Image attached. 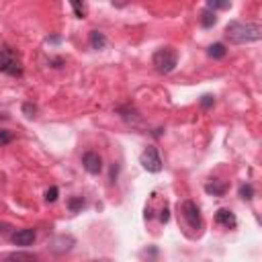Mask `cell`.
<instances>
[{
    "instance_id": "6da1fadb",
    "label": "cell",
    "mask_w": 262,
    "mask_h": 262,
    "mask_svg": "<svg viewBox=\"0 0 262 262\" xmlns=\"http://www.w3.org/2000/svg\"><path fill=\"white\" fill-rule=\"evenodd\" d=\"M225 37L229 39V43L235 45H244V43H254L260 41L262 37V29L254 23H239V20H231L225 27Z\"/></svg>"
},
{
    "instance_id": "7a4b0ae2",
    "label": "cell",
    "mask_w": 262,
    "mask_h": 262,
    "mask_svg": "<svg viewBox=\"0 0 262 262\" xmlns=\"http://www.w3.org/2000/svg\"><path fill=\"white\" fill-rule=\"evenodd\" d=\"M0 72L6 76H20L23 74V61H20L18 53L8 45L0 47Z\"/></svg>"
},
{
    "instance_id": "3957f363",
    "label": "cell",
    "mask_w": 262,
    "mask_h": 262,
    "mask_svg": "<svg viewBox=\"0 0 262 262\" xmlns=\"http://www.w3.org/2000/svg\"><path fill=\"white\" fill-rule=\"evenodd\" d=\"M151 63H154V68H156L160 74H170V72L176 68V63H178V53H176L174 47H160V49L154 53Z\"/></svg>"
},
{
    "instance_id": "277c9868",
    "label": "cell",
    "mask_w": 262,
    "mask_h": 262,
    "mask_svg": "<svg viewBox=\"0 0 262 262\" xmlns=\"http://www.w3.org/2000/svg\"><path fill=\"white\" fill-rule=\"evenodd\" d=\"M182 217H184V221L188 223L190 229H194V231H201L203 229V217H201V211H199L196 203L184 201L182 203Z\"/></svg>"
},
{
    "instance_id": "5b68a950",
    "label": "cell",
    "mask_w": 262,
    "mask_h": 262,
    "mask_svg": "<svg viewBox=\"0 0 262 262\" xmlns=\"http://www.w3.org/2000/svg\"><path fill=\"white\" fill-rule=\"evenodd\" d=\"M141 166L147 170V172H160L162 170V158H160V151L149 145L143 154H141Z\"/></svg>"
},
{
    "instance_id": "8992f818",
    "label": "cell",
    "mask_w": 262,
    "mask_h": 262,
    "mask_svg": "<svg viewBox=\"0 0 262 262\" xmlns=\"http://www.w3.org/2000/svg\"><path fill=\"white\" fill-rule=\"evenodd\" d=\"M35 239H37V231L31 229V227L18 229V231H14V233L10 235V242H12L14 246H20V248H29V246H33Z\"/></svg>"
},
{
    "instance_id": "52a82bcc",
    "label": "cell",
    "mask_w": 262,
    "mask_h": 262,
    "mask_svg": "<svg viewBox=\"0 0 262 262\" xmlns=\"http://www.w3.org/2000/svg\"><path fill=\"white\" fill-rule=\"evenodd\" d=\"M82 166L90 174H100V170H102V158L96 151H86L82 156Z\"/></svg>"
},
{
    "instance_id": "ba28073f",
    "label": "cell",
    "mask_w": 262,
    "mask_h": 262,
    "mask_svg": "<svg viewBox=\"0 0 262 262\" xmlns=\"http://www.w3.org/2000/svg\"><path fill=\"white\" fill-rule=\"evenodd\" d=\"M72 246H74V237H70V235H57L49 242V250L53 254H66L72 250Z\"/></svg>"
},
{
    "instance_id": "9c48e42d",
    "label": "cell",
    "mask_w": 262,
    "mask_h": 262,
    "mask_svg": "<svg viewBox=\"0 0 262 262\" xmlns=\"http://www.w3.org/2000/svg\"><path fill=\"white\" fill-rule=\"evenodd\" d=\"M215 223H217V225H223V227H227V229H233V227L237 225V219H235L233 211H229V209H219V211L215 213Z\"/></svg>"
},
{
    "instance_id": "30bf717a",
    "label": "cell",
    "mask_w": 262,
    "mask_h": 262,
    "mask_svg": "<svg viewBox=\"0 0 262 262\" xmlns=\"http://www.w3.org/2000/svg\"><path fill=\"white\" fill-rule=\"evenodd\" d=\"M225 53H227V49H225L223 43H213V45L207 49V55L213 57V59H221V57H225Z\"/></svg>"
},
{
    "instance_id": "8fae6325",
    "label": "cell",
    "mask_w": 262,
    "mask_h": 262,
    "mask_svg": "<svg viewBox=\"0 0 262 262\" xmlns=\"http://www.w3.org/2000/svg\"><path fill=\"white\" fill-rule=\"evenodd\" d=\"M205 190L209 192V194H213V196H221V194H225V190H227V186L223 184V182H209V184H205Z\"/></svg>"
},
{
    "instance_id": "7c38bea8",
    "label": "cell",
    "mask_w": 262,
    "mask_h": 262,
    "mask_svg": "<svg viewBox=\"0 0 262 262\" xmlns=\"http://www.w3.org/2000/svg\"><path fill=\"white\" fill-rule=\"evenodd\" d=\"M90 45H92V49H102L106 45V37L100 31H92L90 33Z\"/></svg>"
},
{
    "instance_id": "4fadbf2b",
    "label": "cell",
    "mask_w": 262,
    "mask_h": 262,
    "mask_svg": "<svg viewBox=\"0 0 262 262\" xmlns=\"http://www.w3.org/2000/svg\"><path fill=\"white\" fill-rule=\"evenodd\" d=\"M231 6L229 0H207V8L209 10H227Z\"/></svg>"
},
{
    "instance_id": "5bb4252c",
    "label": "cell",
    "mask_w": 262,
    "mask_h": 262,
    "mask_svg": "<svg viewBox=\"0 0 262 262\" xmlns=\"http://www.w3.org/2000/svg\"><path fill=\"white\" fill-rule=\"evenodd\" d=\"M217 23V16H215V10H205L201 14V25L203 27H213Z\"/></svg>"
},
{
    "instance_id": "9a60e30c",
    "label": "cell",
    "mask_w": 262,
    "mask_h": 262,
    "mask_svg": "<svg viewBox=\"0 0 262 262\" xmlns=\"http://www.w3.org/2000/svg\"><path fill=\"white\" fill-rule=\"evenodd\" d=\"M239 196H242L244 201H250V199L254 196V188H252V184H242V186H239Z\"/></svg>"
},
{
    "instance_id": "2e32d148",
    "label": "cell",
    "mask_w": 262,
    "mask_h": 262,
    "mask_svg": "<svg viewBox=\"0 0 262 262\" xmlns=\"http://www.w3.org/2000/svg\"><path fill=\"white\" fill-rule=\"evenodd\" d=\"M68 207H70V211L76 213V211H80V209L84 207V199H82V196H74V199L68 201Z\"/></svg>"
},
{
    "instance_id": "e0dca14e",
    "label": "cell",
    "mask_w": 262,
    "mask_h": 262,
    "mask_svg": "<svg viewBox=\"0 0 262 262\" xmlns=\"http://www.w3.org/2000/svg\"><path fill=\"white\" fill-rule=\"evenodd\" d=\"M6 258H12V260H35L37 256L35 254H27V252H10Z\"/></svg>"
},
{
    "instance_id": "ac0fdd59",
    "label": "cell",
    "mask_w": 262,
    "mask_h": 262,
    "mask_svg": "<svg viewBox=\"0 0 262 262\" xmlns=\"http://www.w3.org/2000/svg\"><path fill=\"white\" fill-rule=\"evenodd\" d=\"M14 139V133L8 129H0V145H8Z\"/></svg>"
},
{
    "instance_id": "d6986e66",
    "label": "cell",
    "mask_w": 262,
    "mask_h": 262,
    "mask_svg": "<svg viewBox=\"0 0 262 262\" xmlns=\"http://www.w3.org/2000/svg\"><path fill=\"white\" fill-rule=\"evenodd\" d=\"M57 194H59L57 186L47 188V190H45V203H55V201H57Z\"/></svg>"
},
{
    "instance_id": "ffe728a7",
    "label": "cell",
    "mask_w": 262,
    "mask_h": 262,
    "mask_svg": "<svg viewBox=\"0 0 262 262\" xmlns=\"http://www.w3.org/2000/svg\"><path fill=\"white\" fill-rule=\"evenodd\" d=\"M70 2H72V6H74L76 14H78L80 18H84V14H86V10H84V4H82L80 0H70Z\"/></svg>"
},
{
    "instance_id": "44dd1931",
    "label": "cell",
    "mask_w": 262,
    "mask_h": 262,
    "mask_svg": "<svg viewBox=\"0 0 262 262\" xmlns=\"http://www.w3.org/2000/svg\"><path fill=\"white\" fill-rule=\"evenodd\" d=\"M213 104H215V98H213L211 94H205V96L201 98V106H203L205 111H207V108H211Z\"/></svg>"
},
{
    "instance_id": "7402d4cb",
    "label": "cell",
    "mask_w": 262,
    "mask_h": 262,
    "mask_svg": "<svg viewBox=\"0 0 262 262\" xmlns=\"http://www.w3.org/2000/svg\"><path fill=\"white\" fill-rule=\"evenodd\" d=\"M23 111H25V115H27V117H35L37 106H35V104H31V102H25V104H23Z\"/></svg>"
},
{
    "instance_id": "603a6c76",
    "label": "cell",
    "mask_w": 262,
    "mask_h": 262,
    "mask_svg": "<svg viewBox=\"0 0 262 262\" xmlns=\"http://www.w3.org/2000/svg\"><path fill=\"white\" fill-rule=\"evenodd\" d=\"M160 221H162V223H168V207H164V209L160 211Z\"/></svg>"
}]
</instances>
